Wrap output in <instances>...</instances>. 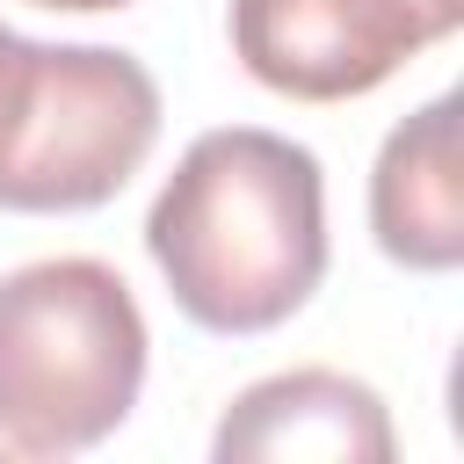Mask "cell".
<instances>
[{
	"label": "cell",
	"mask_w": 464,
	"mask_h": 464,
	"mask_svg": "<svg viewBox=\"0 0 464 464\" xmlns=\"http://www.w3.org/2000/svg\"><path fill=\"white\" fill-rule=\"evenodd\" d=\"M145 246L196 326L268 334L326 276L319 160L254 123L203 130L152 196Z\"/></svg>",
	"instance_id": "1"
},
{
	"label": "cell",
	"mask_w": 464,
	"mask_h": 464,
	"mask_svg": "<svg viewBox=\"0 0 464 464\" xmlns=\"http://www.w3.org/2000/svg\"><path fill=\"white\" fill-rule=\"evenodd\" d=\"M145 384V319L109 261L58 254L0 276V435L72 457L123 428Z\"/></svg>",
	"instance_id": "2"
},
{
	"label": "cell",
	"mask_w": 464,
	"mask_h": 464,
	"mask_svg": "<svg viewBox=\"0 0 464 464\" xmlns=\"http://www.w3.org/2000/svg\"><path fill=\"white\" fill-rule=\"evenodd\" d=\"M160 138V87L102 44L0 29V210H94Z\"/></svg>",
	"instance_id": "3"
},
{
	"label": "cell",
	"mask_w": 464,
	"mask_h": 464,
	"mask_svg": "<svg viewBox=\"0 0 464 464\" xmlns=\"http://www.w3.org/2000/svg\"><path fill=\"white\" fill-rule=\"evenodd\" d=\"M457 22L464 0H232V58L290 102H348Z\"/></svg>",
	"instance_id": "4"
},
{
	"label": "cell",
	"mask_w": 464,
	"mask_h": 464,
	"mask_svg": "<svg viewBox=\"0 0 464 464\" xmlns=\"http://www.w3.org/2000/svg\"><path fill=\"white\" fill-rule=\"evenodd\" d=\"M384 464L392 457V420L384 399L341 370H290L261 377L232 399L218 420V464Z\"/></svg>",
	"instance_id": "5"
},
{
	"label": "cell",
	"mask_w": 464,
	"mask_h": 464,
	"mask_svg": "<svg viewBox=\"0 0 464 464\" xmlns=\"http://www.w3.org/2000/svg\"><path fill=\"white\" fill-rule=\"evenodd\" d=\"M370 232L406 268H457L464 261V174H457V94L413 109L370 174Z\"/></svg>",
	"instance_id": "6"
},
{
	"label": "cell",
	"mask_w": 464,
	"mask_h": 464,
	"mask_svg": "<svg viewBox=\"0 0 464 464\" xmlns=\"http://www.w3.org/2000/svg\"><path fill=\"white\" fill-rule=\"evenodd\" d=\"M29 7H58V14H109V7H130V0H29Z\"/></svg>",
	"instance_id": "7"
}]
</instances>
